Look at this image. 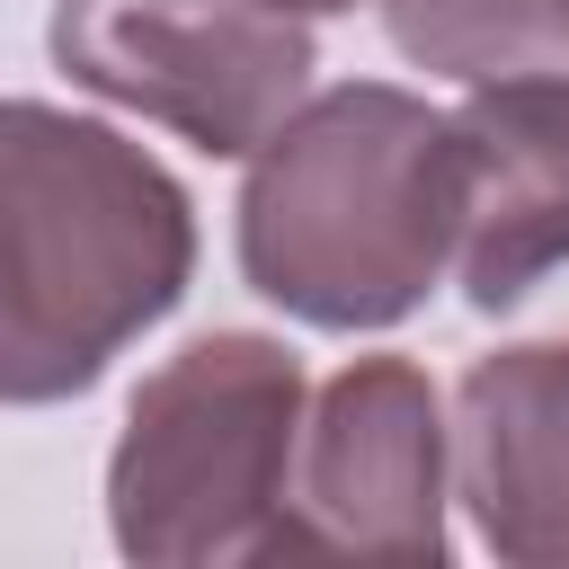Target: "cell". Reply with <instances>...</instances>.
<instances>
[{"label":"cell","instance_id":"obj_1","mask_svg":"<svg viewBox=\"0 0 569 569\" xmlns=\"http://www.w3.org/2000/svg\"><path fill=\"white\" fill-rule=\"evenodd\" d=\"M196 204L98 116L9 98L0 116V400H80L187 302Z\"/></svg>","mask_w":569,"mask_h":569},{"label":"cell","instance_id":"obj_2","mask_svg":"<svg viewBox=\"0 0 569 569\" xmlns=\"http://www.w3.org/2000/svg\"><path fill=\"white\" fill-rule=\"evenodd\" d=\"M462 249L453 107L400 80H338L302 98L240 178V276L302 329L409 320Z\"/></svg>","mask_w":569,"mask_h":569},{"label":"cell","instance_id":"obj_3","mask_svg":"<svg viewBox=\"0 0 569 569\" xmlns=\"http://www.w3.org/2000/svg\"><path fill=\"white\" fill-rule=\"evenodd\" d=\"M302 356L267 329H204L151 365L107 453V533L142 569L284 560L293 453H302Z\"/></svg>","mask_w":569,"mask_h":569},{"label":"cell","instance_id":"obj_4","mask_svg":"<svg viewBox=\"0 0 569 569\" xmlns=\"http://www.w3.org/2000/svg\"><path fill=\"white\" fill-rule=\"evenodd\" d=\"M71 89L169 124L204 160H249L311 98V18L284 0H53Z\"/></svg>","mask_w":569,"mask_h":569},{"label":"cell","instance_id":"obj_5","mask_svg":"<svg viewBox=\"0 0 569 569\" xmlns=\"http://www.w3.org/2000/svg\"><path fill=\"white\" fill-rule=\"evenodd\" d=\"M453 498V427L409 356H356L311 391L302 453H293V507H284V560H409L445 569Z\"/></svg>","mask_w":569,"mask_h":569},{"label":"cell","instance_id":"obj_6","mask_svg":"<svg viewBox=\"0 0 569 569\" xmlns=\"http://www.w3.org/2000/svg\"><path fill=\"white\" fill-rule=\"evenodd\" d=\"M462 249L453 284L471 311H516L569 267V80H480L453 107Z\"/></svg>","mask_w":569,"mask_h":569},{"label":"cell","instance_id":"obj_7","mask_svg":"<svg viewBox=\"0 0 569 569\" xmlns=\"http://www.w3.org/2000/svg\"><path fill=\"white\" fill-rule=\"evenodd\" d=\"M453 498L489 560L569 569V338H525L462 365Z\"/></svg>","mask_w":569,"mask_h":569},{"label":"cell","instance_id":"obj_8","mask_svg":"<svg viewBox=\"0 0 569 569\" xmlns=\"http://www.w3.org/2000/svg\"><path fill=\"white\" fill-rule=\"evenodd\" d=\"M400 62L436 80H569V0H382Z\"/></svg>","mask_w":569,"mask_h":569},{"label":"cell","instance_id":"obj_9","mask_svg":"<svg viewBox=\"0 0 569 569\" xmlns=\"http://www.w3.org/2000/svg\"><path fill=\"white\" fill-rule=\"evenodd\" d=\"M284 9H302V18H347V9H365V0H284Z\"/></svg>","mask_w":569,"mask_h":569}]
</instances>
